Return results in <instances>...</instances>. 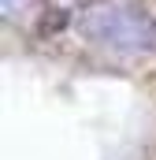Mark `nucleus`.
I'll use <instances>...</instances> for the list:
<instances>
[{
  "label": "nucleus",
  "mask_w": 156,
  "mask_h": 160,
  "mask_svg": "<svg viewBox=\"0 0 156 160\" xmlns=\"http://www.w3.org/2000/svg\"><path fill=\"white\" fill-rule=\"evenodd\" d=\"M82 34L97 45H112V48H149L156 45V22L145 11L100 8L82 19Z\"/></svg>",
  "instance_id": "1"
}]
</instances>
